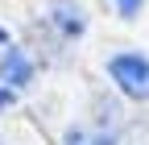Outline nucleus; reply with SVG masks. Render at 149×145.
<instances>
[{
  "label": "nucleus",
  "mask_w": 149,
  "mask_h": 145,
  "mask_svg": "<svg viewBox=\"0 0 149 145\" xmlns=\"http://www.w3.org/2000/svg\"><path fill=\"white\" fill-rule=\"evenodd\" d=\"M0 145H4V141H0Z\"/></svg>",
  "instance_id": "6e6552de"
},
{
  "label": "nucleus",
  "mask_w": 149,
  "mask_h": 145,
  "mask_svg": "<svg viewBox=\"0 0 149 145\" xmlns=\"http://www.w3.org/2000/svg\"><path fill=\"white\" fill-rule=\"evenodd\" d=\"M0 79H4L8 87H29L33 83V62H29V54L21 46L4 50V58H0Z\"/></svg>",
  "instance_id": "7ed1b4c3"
},
{
  "label": "nucleus",
  "mask_w": 149,
  "mask_h": 145,
  "mask_svg": "<svg viewBox=\"0 0 149 145\" xmlns=\"http://www.w3.org/2000/svg\"><path fill=\"white\" fill-rule=\"evenodd\" d=\"M8 46H13V42H8V33L0 29V50H8Z\"/></svg>",
  "instance_id": "0eeeda50"
},
{
  "label": "nucleus",
  "mask_w": 149,
  "mask_h": 145,
  "mask_svg": "<svg viewBox=\"0 0 149 145\" xmlns=\"http://www.w3.org/2000/svg\"><path fill=\"white\" fill-rule=\"evenodd\" d=\"M62 145H116V133L87 129V124H70V129L62 133Z\"/></svg>",
  "instance_id": "20e7f679"
},
{
  "label": "nucleus",
  "mask_w": 149,
  "mask_h": 145,
  "mask_svg": "<svg viewBox=\"0 0 149 145\" xmlns=\"http://www.w3.org/2000/svg\"><path fill=\"white\" fill-rule=\"evenodd\" d=\"M46 21L54 25L58 38L74 42V38L87 33V8L79 4V0H50V4H46Z\"/></svg>",
  "instance_id": "f03ea898"
},
{
  "label": "nucleus",
  "mask_w": 149,
  "mask_h": 145,
  "mask_svg": "<svg viewBox=\"0 0 149 145\" xmlns=\"http://www.w3.org/2000/svg\"><path fill=\"white\" fill-rule=\"evenodd\" d=\"M13 104H17V87L0 83V112H4V108H13Z\"/></svg>",
  "instance_id": "423d86ee"
},
{
  "label": "nucleus",
  "mask_w": 149,
  "mask_h": 145,
  "mask_svg": "<svg viewBox=\"0 0 149 145\" xmlns=\"http://www.w3.org/2000/svg\"><path fill=\"white\" fill-rule=\"evenodd\" d=\"M108 79L120 87L128 100L137 104H149V58L137 50H120L108 58Z\"/></svg>",
  "instance_id": "f257e3e1"
},
{
  "label": "nucleus",
  "mask_w": 149,
  "mask_h": 145,
  "mask_svg": "<svg viewBox=\"0 0 149 145\" xmlns=\"http://www.w3.org/2000/svg\"><path fill=\"white\" fill-rule=\"evenodd\" d=\"M112 8H116L124 21H133V17H141V8H145V0H112Z\"/></svg>",
  "instance_id": "39448f33"
}]
</instances>
